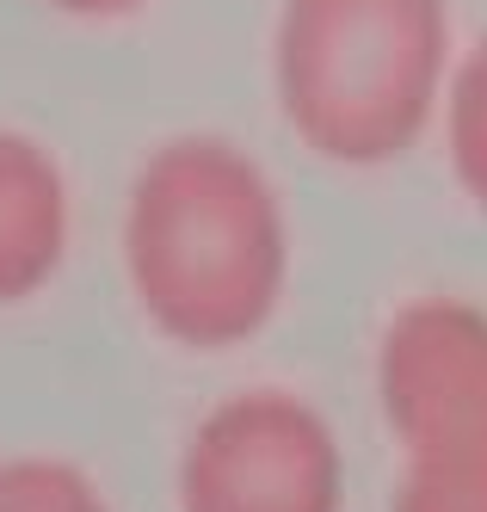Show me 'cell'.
<instances>
[{
    "instance_id": "obj_1",
    "label": "cell",
    "mask_w": 487,
    "mask_h": 512,
    "mask_svg": "<svg viewBox=\"0 0 487 512\" xmlns=\"http://www.w3.org/2000/svg\"><path fill=\"white\" fill-rule=\"evenodd\" d=\"M124 266L142 315L173 346L222 352L272 321L290 278V235L272 179L235 142L179 136L130 186Z\"/></svg>"
},
{
    "instance_id": "obj_9",
    "label": "cell",
    "mask_w": 487,
    "mask_h": 512,
    "mask_svg": "<svg viewBox=\"0 0 487 512\" xmlns=\"http://www.w3.org/2000/svg\"><path fill=\"white\" fill-rule=\"evenodd\" d=\"M44 7L68 13V19H93V25H105V19H130V13H142L148 0H44Z\"/></svg>"
},
{
    "instance_id": "obj_4",
    "label": "cell",
    "mask_w": 487,
    "mask_h": 512,
    "mask_svg": "<svg viewBox=\"0 0 487 512\" xmlns=\"http://www.w3.org/2000/svg\"><path fill=\"white\" fill-rule=\"evenodd\" d=\"M346 463L327 420L284 389L229 395L179 463V512H340Z\"/></svg>"
},
{
    "instance_id": "obj_3",
    "label": "cell",
    "mask_w": 487,
    "mask_h": 512,
    "mask_svg": "<svg viewBox=\"0 0 487 512\" xmlns=\"http://www.w3.org/2000/svg\"><path fill=\"white\" fill-rule=\"evenodd\" d=\"M377 395L407 451L401 475L487 488V315L475 303H407L377 352Z\"/></svg>"
},
{
    "instance_id": "obj_5",
    "label": "cell",
    "mask_w": 487,
    "mask_h": 512,
    "mask_svg": "<svg viewBox=\"0 0 487 512\" xmlns=\"http://www.w3.org/2000/svg\"><path fill=\"white\" fill-rule=\"evenodd\" d=\"M68 253V179L44 142L0 130V309L37 297Z\"/></svg>"
},
{
    "instance_id": "obj_2",
    "label": "cell",
    "mask_w": 487,
    "mask_h": 512,
    "mask_svg": "<svg viewBox=\"0 0 487 512\" xmlns=\"http://www.w3.org/2000/svg\"><path fill=\"white\" fill-rule=\"evenodd\" d=\"M272 75L290 130L333 167H383L420 142L451 75L444 0H284Z\"/></svg>"
},
{
    "instance_id": "obj_6",
    "label": "cell",
    "mask_w": 487,
    "mask_h": 512,
    "mask_svg": "<svg viewBox=\"0 0 487 512\" xmlns=\"http://www.w3.org/2000/svg\"><path fill=\"white\" fill-rule=\"evenodd\" d=\"M444 142H451L457 186L487 216V38L451 68V93H444Z\"/></svg>"
},
{
    "instance_id": "obj_8",
    "label": "cell",
    "mask_w": 487,
    "mask_h": 512,
    "mask_svg": "<svg viewBox=\"0 0 487 512\" xmlns=\"http://www.w3.org/2000/svg\"><path fill=\"white\" fill-rule=\"evenodd\" d=\"M395 512H487V488L401 475V488H395Z\"/></svg>"
},
{
    "instance_id": "obj_7",
    "label": "cell",
    "mask_w": 487,
    "mask_h": 512,
    "mask_svg": "<svg viewBox=\"0 0 487 512\" xmlns=\"http://www.w3.org/2000/svg\"><path fill=\"white\" fill-rule=\"evenodd\" d=\"M0 512H111V506L62 457H7L0 463Z\"/></svg>"
}]
</instances>
